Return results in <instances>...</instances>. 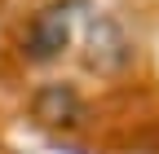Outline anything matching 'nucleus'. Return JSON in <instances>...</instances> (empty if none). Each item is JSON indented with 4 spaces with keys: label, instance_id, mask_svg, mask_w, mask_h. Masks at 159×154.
<instances>
[{
    "label": "nucleus",
    "instance_id": "nucleus-3",
    "mask_svg": "<svg viewBox=\"0 0 159 154\" xmlns=\"http://www.w3.org/2000/svg\"><path fill=\"white\" fill-rule=\"evenodd\" d=\"M31 114L49 128H75L84 123V101L71 84H40L31 92Z\"/></svg>",
    "mask_w": 159,
    "mask_h": 154
},
{
    "label": "nucleus",
    "instance_id": "nucleus-2",
    "mask_svg": "<svg viewBox=\"0 0 159 154\" xmlns=\"http://www.w3.org/2000/svg\"><path fill=\"white\" fill-rule=\"evenodd\" d=\"M128 57H133V44H128V35L119 31L111 18H93V27H89V53H84V62L97 71V75H119L128 66Z\"/></svg>",
    "mask_w": 159,
    "mask_h": 154
},
{
    "label": "nucleus",
    "instance_id": "nucleus-1",
    "mask_svg": "<svg viewBox=\"0 0 159 154\" xmlns=\"http://www.w3.org/2000/svg\"><path fill=\"white\" fill-rule=\"evenodd\" d=\"M66 44H71V13H66L62 5L40 9V13L31 18L27 35H22V53L31 57V62H53Z\"/></svg>",
    "mask_w": 159,
    "mask_h": 154
}]
</instances>
